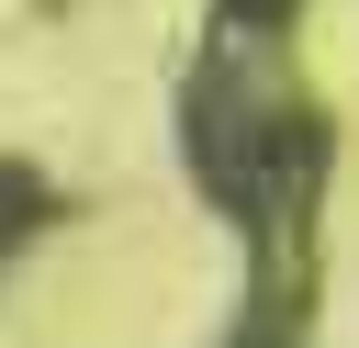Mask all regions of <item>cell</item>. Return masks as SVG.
<instances>
[{
  "instance_id": "obj_4",
  "label": "cell",
  "mask_w": 359,
  "mask_h": 348,
  "mask_svg": "<svg viewBox=\"0 0 359 348\" xmlns=\"http://www.w3.org/2000/svg\"><path fill=\"white\" fill-rule=\"evenodd\" d=\"M224 348H292V326H236Z\"/></svg>"
},
{
  "instance_id": "obj_3",
  "label": "cell",
  "mask_w": 359,
  "mask_h": 348,
  "mask_svg": "<svg viewBox=\"0 0 359 348\" xmlns=\"http://www.w3.org/2000/svg\"><path fill=\"white\" fill-rule=\"evenodd\" d=\"M292 11H303V0H224L236 34H292Z\"/></svg>"
},
{
  "instance_id": "obj_2",
  "label": "cell",
  "mask_w": 359,
  "mask_h": 348,
  "mask_svg": "<svg viewBox=\"0 0 359 348\" xmlns=\"http://www.w3.org/2000/svg\"><path fill=\"white\" fill-rule=\"evenodd\" d=\"M56 213H67V191H56V180L34 168V157H0V281L22 269V247H34V236H45Z\"/></svg>"
},
{
  "instance_id": "obj_1",
  "label": "cell",
  "mask_w": 359,
  "mask_h": 348,
  "mask_svg": "<svg viewBox=\"0 0 359 348\" xmlns=\"http://www.w3.org/2000/svg\"><path fill=\"white\" fill-rule=\"evenodd\" d=\"M180 146H191L202 202L258 236L269 303H292L303 269H314V213H325L337 123H325V101L292 79L280 34H236V22H224V45H213V56L191 67V90H180Z\"/></svg>"
}]
</instances>
